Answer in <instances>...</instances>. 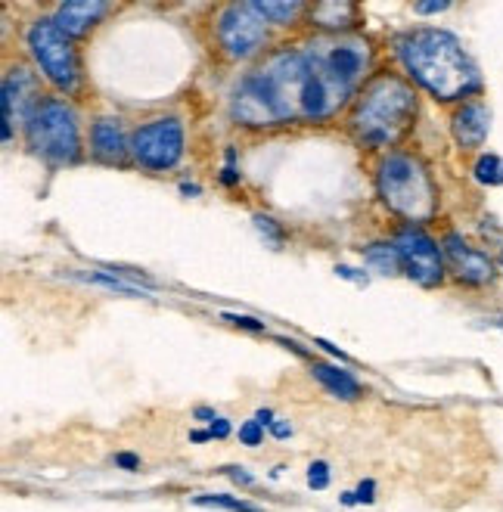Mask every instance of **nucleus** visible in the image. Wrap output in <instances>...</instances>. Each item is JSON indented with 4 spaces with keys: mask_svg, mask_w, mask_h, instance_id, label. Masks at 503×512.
I'll return each instance as SVG.
<instances>
[{
    "mask_svg": "<svg viewBox=\"0 0 503 512\" xmlns=\"http://www.w3.org/2000/svg\"><path fill=\"white\" fill-rule=\"evenodd\" d=\"M264 441V426L258 423V419H249V423L240 426V444L246 447H258Z\"/></svg>",
    "mask_w": 503,
    "mask_h": 512,
    "instance_id": "nucleus-24",
    "label": "nucleus"
},
{
    "mask_svg": "<svg viewBox=\"0 0 503 512\" xmlns=\"http://www.w3.org/2000/svg\"><path fill=\"white\" fill-rule=\"evenodd\" d=\"M472 174H476V180L485 187H500L503 184V159L494 153H485V156H479Z\"/></svg>",
    "mask_w": 503,
    "mask_h": 512,
    "instance_id": "nucleus-20",
    "label": "nucleus"
},
{
    "mask_svg": "<svg viewBox=\"0 0 503 512\" xmlns=\"http://www.w3.org/2000/svg\"><path fill=\"white\" fill-rule=\"evenodd\" d=\"M364 261H367L370 270H376L379 277H395L398 270H404L395 243H376V246H370V249L364 252Z\"/></svg>",
    "mask_w": 503,
    "mask_h": 512,
    "instance_id": "nucleus-18",
    "label": "nucleus"
},
{
    "mask_svg": "<svg viewBox=\"0 0 503 512\" xmlns=\"http://www.w3.org/2000/svg\"><path fill=\"white\" fill-rule=\"evenodd\" d=\"M255 419H258L261 426H271V423H274V413H271V410H258Z\"/></svg>",
    "mask_w": 503,
    "mask_h": 512,
    "instance_id": "nucleus-34",
    "label": "nucleus"
},
{
    "mask_svg": "<svg viewBox=\"0 0 503 512\" xmlns=\"http://www.w3.org/2000/svg\"><path fill=\"white\" fill-rule=\"evenodd\" d=\"M224 472H227V475H230V478L236 481V485H255V478H252L249 472H243L240 466H227Z\"/></svg>",
    "mask_w": 503,
    "mask_h": 512,
    "instance_id": "nucleus-26",
    "label": "nucleus"
},
{
    "mask_svg": "<svg viewBox=\"0 0 503 512\" xmlns=\"http://www.w3.org/2000/svg\"><path fill=\"white\" fill-rule=\"evenodd\" d=\"M212 438V432H193L190 435V441H209Z\"/></svg>",
    "mask_w": 503,
    "mask_h": 512,
    "instance_id": "nucleus-36",
    "label": "nucleus"
},
{
    "mask_svg": "<svg viewBox=\"0 0 503 512\" xmlns=\"http://www.w3.org/2000/svg\"><path fill=\"white\" fill-rule=\"evenodd\" d=\"M25 137H28V146H32V153H38L41 159L53 165H69L78 159V149H81L78 115L66 100H56V97L41 100L35 115L28 118Z\"/></svg>",
    "mask_w": 503,
    "mask_h": 512,
    "instance_id": "nucleus-5",
    "label": "nucleus"
},
{
    "mask_svg": "<svg viewBox=\"0 0 503 512\" xmlns=\"http://www.w3.org/2000/svg\"><path fill=\"white\" fill-rule=\"evenodd\" d=\"M0 106H4V143L13 137V122H25L35 115L41 106L38 97V81L25 66H13L4 78V90H0Z\"/></svg>",
    "mask_w": 503,
    "mask_h": 512,
    "instance_id": "nucleus-11",
    "label": "nucleus"
},
{
    "mask_svg": "<svg viewBox=\"0 0 503 512\" xmlns=\"http://www.w3.org/2000/svg\"><path fill=\"white\" fill-rule=\"evenodd\" d=\"M28 50H32L38 69L44 78L59 87V90H72L78 84V56L72 47V38L59 28L53 19H38L28 28Z\"/></svg>",
    "mask_w": 503,
    "mask_h": 512,
    "instance_id": "nucleus-6",
    "label": "nucleus"
},
{
    "mask_svg": "<svg viewBox=\"0 0 503 512\" xmlns=\"http://www.w3.org/2000/svg\"><path fill=\"white\" fill-rule=\"evenodd\" d=\"M311 373L333 398H342V401H358L361 398V382L354 379L348 370H339V367H330V364H314Z\"/></svg>",
    "mask_w": 503,
    "mask_h": 512,
    "instance_id": "nucleus-16",
    "label": "nucleus"
},
{
    "mask_svg": "<svg viewBox=\"0 0 503 512\" xmlns=\"http://www.w3.org/2000/svg\"><path fill=\"white\" fill-rule=\"evenodd\" d=\"M103 13H106V4H100V0H66V4L56 7L53 22L63 28L69 38H81L100 22Z\"/></svg>",
    "mask_w": 503,
    "mask_h": 512,
    "instance_id": "nucleus-13",
    "label": "nucleus"
},
{
    "mask_svg": "<svg viewBox=\"0 0 503 512\" xmlns=\"http://www.w3.org/2000/svg\"><path fill=\"white\" fill-rule=\"evenodd\" d=\"M305 53L323 75L345 90V94L354 90V84L364 75L367 59H370L367 44L361 41H317Z\"/></svg>",
    "mask_w": 503,
    "mask_h": 512,
    "instance_id": "nucleus-9",
    "label": "nucleus"
},
{
    "mask_svg": "<svg viewBox=\"0 0 503 512\" xmlns=\"http://www.w3.org/2000/svg\"><path fill=\"white\" fill-rule=\"evenodd\" d=\"M445 255L451 258L457 277L469 286H485L494 280V264L485 252L466 246V239L460 233H448L445 236Z\"/></svg>",
    "mask_w": 503,
    "mask_h": 512,
    "instance_id": "nucleus-12",
    "label": "nucleus"
},
{
    "mask_svg": "<svg viewBox=\"0 0 503 512\" xmlns=\"http://www.w3.org/2000/svg\"><path fill=\"white\" fill-rule=\"evenodd\" d=\"M451 131H454V140L463 146V149H476L485 143L488 131H491V112L485 103H466L451 122Z\"/></svg>",
    "mask_w": 503,
    "mask_h": 512,
    "instance_id": "nucleus-14",
    "label": "nucleus"
},
{
    "mask_svg": "<svg viewBox=\"0 0 503 512\" xmlns=\"http://www.w3.org/2000/svg\"><path fill=\"white\" fill-rule=\"evenodd\" d=\"M91 146H94V156L103 162H118L131 149V143L125 140V128L118 118H100V122H94Z\"/></svg>",
    "mask_w": 503,
    "mask_h": 512,
    "instance_id": "nucleus-15",
    "label": "nucleus"
},
{
    "mask_svg": "<svg viewBox=\"0 0 503 512\" xmlns=\"http://www.w3.org/2000/svg\"><path fill=\"white\" fill-rule=\"evenodd\" d=\"M376 187H379L382 202H386L398 218L410 224H423L435 218V208H438L435 184L420 159L404 156V153L386 156L376 171Z\"/></svg>",
    "mask_w": 503,
    "mask_h": 512,
    "instance_id": "nucleus-4",
    "label": "nucleus"
},
{
    "mask_svg": "<svg viewBox=\"0 0 503 512\" xmlns=\"http://www.w3.org/2000/svg\"><path fill=\"white\" fill-rule=\"evenodd\" d=\"M373 491H376L373 481H364V485L354 491V503H373Z\"/></svg>",
    "mask_w": 503,
    "mask_h": 512,
    "instance_id": "nucleus-27",
    "label": "nucleus"
},
{
    "mask_svg": "<svg viewBox=\"0 0 503 512\" xmlns=\"http://www.w3.org/2000/svg\"><path fill=\"white\" fill-rule=\"evenodd\" d=\"M451 4H445V0H441V4H417V13H423V16H429V13H445Z\"/></svg>",
    "mask_w": 503,
    "mask_h": 512,
    "instance_id": "nucleus-32",
    "label": "nucleus"
},
{
    "mask_svg": "<svg viewBox=\"0 0 503 512\" xmlns=\"http://www.w3.org/2000/svg\"><path fill=\"white\" fill-rule=\"evenodd\" d=\"M311 63L305 50H280L233 94V115L243 125L305 122Z\"/></svg>",
    "mask_w": 503,
    "mask_h": 512,
    "instance_id": "nucleus-1",
    "label": "nucleus"
},
{
    "mask_svg": "<svg viewBox=\"0 0 503 512\" xmlns=\"http://www.w3.org/2000/svg\"><path fill=\"white\" fill-rule=\"evenodd\" d=\"M115 466H122V469L134 472V469L140 466V460H137L134 454H115Z\"/></svg>",
    "mask_w": 503,
    "mask_h": 512,
    "instance_id": "nucleus-31",
    "label": "nucleus"
},
{
    "mask_svg": "<svg viewBox=\"0 0 503 512\" xmlns=\"http://www.w3.org/2000/svg\"><path fill=\"white\" fill-rule=\"evenodd\" d=\"M398 56L410 78L435 100H463L482 87V75L463 44L441 28H417L398 41Z\"/></svg>",
    "mask_w": 503,
    "mask_h": 512,
    "instance_id": "nucleus-2",
    "label": "nucleus"
},
{
    "mask_svg": "<svg viewBox=\"0 0 503 512\" xmlns=\"http://www.w3.org/2000/svg\"><path fill=\"white\" fill-rule=\"evenodd\" d=\"M336 274L345 277V280H354V283H367V274H358V270L348 267V264H339V267H336Z\"/></svg>",
    "mask_w": 503,
    "mask_h": 512,
    "instance_id": "nucleus-28",
    "label": "nucleus"
},
{
    "mask_svg": "<svg viewBox=\"0 0 503 512\" xmlns=\"http://www.w3.org/2000/svg\"><path fill=\"white\" fill-rule=\"evenodd\" d=\"M494 323H497V326H503V314H500V317H497V320H494Z\"/></svg>",
    "mask_w": 503,
    "mask_h": 512,
    "instance_id": "nucleus-37",
    "label": "nucleus"
},
{
    "mask_svg": "<svg viewBox=\"0 0 503 512\" xmlns=\"http://www.w3.org/2000/svg\"><path fill=\"white\" fill-rule=\"evenodd\" d=\"M209 432H212V438H227V435H230V423H227L224 416H218L215 423L209 426Z\"/></svg>",
    "mask_w": 503,
    "mask_h": 512,
    "instance_id": "nucleus-29",
    "label": "nucleus"
},
{
    "mask_svg": "<svg viewBox=\"0 0 503 512\" xmlns=\"http://www.w3.org/2000/svg\"><path fill=\"white\" fill-rule=\"evenodd\" d=\"M264 19H271V22H280V25H289L295 16H299L302 13V4H299V0H280V4H277V0H264V4H252Z\"/></svg>",
    "mask_w": 503,
    "mask_h": 512,
    "instance_id": "nucleus-19",
    "label": "nucleus"
},
{
    "mask_svg": "<svg viewBox=\"0 0 503 512\" xmlns=\"http://www.w3.org/2000/svg\"><path fill=\"white\" fill-rule=\"evenodd\" d=\"M500 264H503V252H500Z\"/></svg>",
    "mask_w": 503,
    "mask_h": 512,
    "instance_id": "nucleus-38",
    "label": "nucleus"
},
{
    "mask_svg": "<svg viewBox=\"0 0 503 512\" xmlns=\"http://www.w3.org/2000/svg\"><path fill=\"white\" fill-rule=\"evenodd\" d=\"M131 156L150 171L174 168L184 156V125L177 118H153L134 131Z\"/></svg>",
    "mask_w": 503,
    "mask_h": 512,
    "instance_id": "nucleus-7",
    "label": "nucleus"
},
{
    "mask_svg": "<svg viewBox=\"0 0 503 512\" xmlns=\"http://www.w3.org/2000/svg\"><path fill=\"white\" fill-rule=\"evenodd\" d=\"M308 488H314V491H327L330 488V466L323 460L308 466Z\"/></svg>",
    "mask_w": 503,
    "mask_h": 512,
    "instance_id": "nucleus-23",
    "label": "nucleus"
},
{
    "mask_svg": "<svg viewBox=\"0 0 503 512\" xmlns=\"http://www.w3.org/2000/svg\"><path fill=\"white\" fill-rule=\"evenodd\" d=\"M417 118V90L398 75H376L358 97L351 128L367 146L398 143Z\"/></svg>",
    "mask_w": 503,
    "mask_h": 512,
    "instance_id": "nucleus-3",
    "label": "nucleus"
},
{
    "mask_svg": "<svg viewBox=\"0 0 503 512\" xmlns=\"http://www.w3.org/2000/svg\"><path fill=\"white\" fill-rule=\"evenodd\" d=\"M221 180H224V184H236V180H240V174H236L233 168H224V174H221Z\"/></svg>",
    "mask_w": 503,
    "mask_h": 512,
    "instance_id": "nucleus-35",
    "label": "nucleus"
},
{
    "mask_svg": "<svg viewBox=\"0 0 503 512\" xmlns=\"http://www.w3.org/2000/svg\"><path fill=\"white\" fill-rule=\"evenodd\" d=\"M354 16H358V10H354V4H348V0H323V4L314 7L317 25L330 28V32L354 25Z\"/></svg>",
    "mask_w": 503,
    "mask_h": 512,
    "instance_id": "nucleus-17",
    "label": "nucleus"
},
{
    "mask_svg": "<svg viewBox=\"0 0 503 512\" xmlns=\"http://www.w3.org/2000/svg\"><path fill=\"white\" fill-rule=\"evenodd\" d=\"M395 249L401 255V267L404 274L420 283L426 289L438 286L445 280V261H441V249L432 236H426L423 230L417 227H404L398 236H395Z\"/></svg>",
    "mask_w": 503,
    "mask_h": 512,
    "instance_id": "nucleus-10",
    "label": "nucleus"
},
{
    "mask_svg": "<svg viewBox=\"0 0 503 512\" xmlns=\"http://www.w3.org/2000/svg\"><path fill=\"white\" fill-rule=\"evenodd\" d=\"M271 435L274 438H289L292 435V426L286 423V419H274V423H271Z\"/></svg>",
    "mask_w": 503,
    "mask_h": 512,
    "instance_id": "nucleus-30",
    "label": "nucleus"
},
{
    "mask_svg": "<svg viewBox=\"0 0 503 512\" xmlns=\"http://www.w3.org/2000/svg\"><path fill=\"white\" fill-rule=\"evenodd\" d=\"M252 221H255V230H258L264 239H268V243H271L274 249H280V243H283V230L277 227V221L268 218V215H255Z\"/></svg>",
    "mask_w": 503,
    "mask_h": 512,
    "instance_id": "nucleus-22",
    "label": "nucleus"
},
{
    "mask_svg": "<svg viewBox=\"0 0 503 512\" xmlns=\"http://www.w3.org/2000/svg\"><path fill=\"white\" fill-rule=\"evenodd\" d=\"M196 419H202V423H215V419H218V413L215 410H209V407H196Z\"/></svg>",
    "mask_w": 503,
    "mask_h": 512,
    "instance_id": "nucleus-33",
    "label": "nucleus"
},
{
    "mask_svg": "<svg viewBox=\"0 0 503 512\" xmlns=\"http://www.w3.org/2000/svg\"><path fill=\"white\" fill-rule=\"evenodd\" d=\"M218 41L227 56L249 59L268 41V22L252 4H230L218 16Z\"/></svg>",
    "mask_w": 503,
    "mask_h": 512,
    "instance_id": "nucleus-8",
    "label": "nucleus"
},
{
    "mask_svg": "<svg viewBox=\"0 0 503 512\" xmlns=\"http://www.w3.org/2000/svg\"><path fill=\"white\" fill-rule=\"evenodd\" d=\"M193 506H215V509H230V512H261L255 503L236 500L227 494H199V497H193Z\"/></svg>",
    "mask_w": 503,
    "mask_h": 512,
    "instance_id": "nucleus-21",
    "label": "nucleus"
},
{
    "mask_svg": "<svg viewBox=\"0 0 503 512\" xmlns=\"http://www.w3.org/2000/svg\"><path fill=\"white\" fill-rule=\"evenodd\" d=\"M224 320H227V323H233V326H243V329H255V333H261V329H264V323H261V320L246 317V314H224Z\"/></svg>",
    "mask_w": 503,
    "mask_h": 512,
    "instance_id": "nucleus-25",
    "label": "nucleus"
}]
</instances>
